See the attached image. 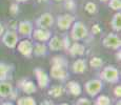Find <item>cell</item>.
Returning <instances> with one entry per match:
<instances>
[{
  "label": "cell",
  "instance_id": "obj_1",
  "mask_svg": "<svg viewBox=\"0 0 121 105\" xmlns=\"http://www.w3.org/2000/svg\"><path fill=\"white\" fill-rule=\"evenodd\" d=\"M100 77L103 81L108 83H117L119 81V71L114 65H108L102 69Z\"/></svg>",
  "mask_w": 121,
  "mask_h": 105
},
{
  "label": "cell",
  "instance_id": "obj_2",
  "mask_svg": "<svg viewBox=\"0 0 121 105\" xmlns=\"http://www.w3.org/2000/svg\"><path fill=\"white\" fill-rule=\"evenodd\" d=\"M71 36L73 40L75 41H80L83 40L84 38L87 37V29L85 24L81 21L74 22L72 25V31H71Z\"/></svg>",
  "mask_w": 121,
  "mask_h": 105
},
{
  "label": "cell",
  "instance_id": "obj_3",
  "mask_svg": "<svg viewBox=\"0 0 121 105\" xmlns=\"http://www.w3.org/2000/svg\"><path fill=\"white\" fill-rule=\"evenodd\" d=\"M102 87H103L102 81L99 80V79L90 80V81H87L84 85L85 92H86L87 95L91 96V97H96V96L102 90Z\"/></svg>",
  "mask_w": 121,
  "mask_h": 105
},
{
  "label": "cell",
  "instance_id": "obj_4",
  "mask_svg": "<svg viewBox=\"0 0 121 105\" xmlns=\"http://www.w3.org/2000/svg\"><path fill=\"white\" fill-rule=\"evenodd\" d=\"M74 22H75V17L69 14H62L57 18V26L61 31H66L71 29Z\"/></svg>",
  "mask_w": 121,
  "mask_h": 105
},
{
  "label": "cell",
  "instance_id": "obj_5",
  "mask_svg": "<svg viewBox=\"0 0 121 105\" xmlns=\"http://www.w3.org/2000/svg\"><path fill=\"white\" fill-rule=\"evenodd\" d=\"M102 44L104 47L110 50H119L121 46V40L116 34H108L103 38Z\"/></svg>",
  "mask_w": 121,
  "mask_h": 105
},
{
  "label": "cell",
  "instance_id": "obj_6",
  "mask_svg": "<svg viewBox=\"0 0 121 105\" xmlns=\"http://www.w3.org/2000/svg\"><path fill=\"white\" fill-rule=\"evenodd\" d=\"M2 42L9 48H15L18 43V35L14 31H8L2 35Z\"/></svg>",
  "mask_w": 121,
  "mask_h": 105
},
{
  "label": "cell",
  "instance_id": "obj_7",
  "mask_svg": "<svg viewBox=\"0 0 121 105\" xmlns=\"http://www.w3.org/2000/svg\"><path fill=\"white\" fill-rule=\"evenodd\" d=\"M50 75L53 79H56V80H65L69 77L66 67L61 66V65H56V64H52Z\"/></svg>",
  "mask_w": 121,
  "mask_h": 105
},
{
  "label": "cell",
  "instance_id": "obj_8",
  "mask_svg": "<svg viewBox=\"0 0 121 105\" xmlns=\"http://www.w3.org/2000/svg\"><path fill=\"white\" fill-rule=\"evenodd\" d=\"M53 23H54V16L51 13H44L36 20V25L38 29H48L52 26Z\"/></svg>",
  "mask_w": 121,
  "mask_h": 105
},
{
  "label": "cell",
  "instance_id": "obj_9",
  "mask_svg": "<svg viewBox=\"0 0 121 105\" xmlns=\"http://www.w3.org/2000/svg\"><path fill=\"white\" fill-rule=\"evenodd\" d=\"M34 75L36 76L37 83L40 88H46L50 84V77L41 68H35L34 69Z\"/></svg>",
  "mask_w": 121,
  "mask_h": 105
},
{
  "label": "cell",
  "instance_id": "obj_10",
  "mask_svg": "<svg viewBox=\"0 0 121 105\" xmlns=\"http://www.w3.org/2000/svg\"><path fill=\"white\" fill-rule=\"evenodd\" d=\"M18 87L22 90L24 94L26 95H32L37 92V86L33 81L26 80V79H22L18 82Z\"/></svg>",
  "mask_w": 121,
  "mask_h": 105
},
{
  "label": "cell",
  "instance_id": "obj_11",
  "mask_svg": "<svg viewBox=\"0 0 121 105\" xmlns=\"http://www.w3.org/2000/svg\"><path fill=\"white\" fill-rule=\"evenodd\" d=\"M18 44V52L21 54L24 57L30 58L32 55H33V43H32L30 40H22L20 41Z\"/></svg>",
  "mask_w": 121,
  "mask_h": 105
},
{
  "label": "cell",
  "instance_id": "obj_12",
  "mask_svg": "<svg viewBox=\"0 0 121 105\" xmlns=\"http://www.w3.org/2000/svg\"><path fill=\"white\" fill-rule=\"evenodd\" d=\"M51 36H52L51 32L48 31V29H37L32 33V37H33L35 40H37L39 42L48 41L51 38Z\"/></svg>",
  "mask_w": 121,
  "mask_h": 105
},
{
  "label": "cell",
  "instance_id": "obj_13",
  "mask_svg": "<svg viewBox=\"0 0 121 105\" xmlns=\"http://www.w3.org/2000/svg\"><path fill=\"white\" fill-rule=\"evenodd\" d=\"M33 23L31 21H21L18 24V32L19 34H21L22 36H26V37H31L32 33H33Z\"/></svg>",
  "mask_w": 121,
  "mask_h": 105
},
{
  "label": "cell",
  "instance_id": "obj_14",
  "mask_svg": "<svg viewBox=\"0 0 121 105\" xmlns=\"http://www.w3.org/2000/svg\"><path fill=\"white\" fill-rule=\"evenodd\" d=\"M13 94V85L9 81H0V97L8 98Z\"/></svg>",
  "mask_w": 121,
  "mask_h": 105
},
{
  "label": "cell",
  "instance_id": "obj_15",
  "mask_svg": "<svg viewBox=\"0 0 121 105\" xmlns=\"http://www.w3.org/2000/svg\"><path fill=\"white\" fill-rule=\"evenodd\" d=\"M66 92L69 94H71L72 96H80L81 92H82V88H81L80 84H79L77 81H69L66 84Z\"/></svg>",
  "mask_w": 121,
  "mask_h": 105
},
{
  "label": "cell",
  "instance_id": "obj_16",
  "mask_svg": "<svg viewBox=\"0 0 121 105\" xmlns=\"http://www.w3.org/2000/svg\"><path fill=\"white\" fill-rule=\"evenodd\" d=\"M48 47L53 52L63 50V40L61 38H59L58 36L51 37L50 40H48Z\"/></svg>",
  "mask_w": 121,
  "mask_h": 105
},
{
  "label": "cell",
  "instance_id": "obj_17",
  "mask_svg": "<svg viewBox=\"0 0 121 105\" xmlns=\"http://www.w3.org/2000/svg\"><path fill=\"white\" fill-rule=\"evenodd\" d=\"M85 52V47L83 44L79 43V42H75L74 44H72L69 48V53L71 56L76 57V56H82Z\"/></svg>",
  "mask_w": 121,
  "mask_h": 105
},
{
  "label": "cell",
  "instance_id": "obj_18",
  "mask_svg": "<svg viewBox=\"0 0 121 105\" xmlns=\"http://www.w3.org/2000/svg\"><path fill=\"white\" fill-rule=\"evenodd\" d=\"M72 69L75 74H83L86 71V62L83 59H78L72 65Z\"/></svg>",
  "mask_w": 121,
  "mask_h": 105
},
{
  "label": "cell",
  "instance_id": "obj_19",
  "mask_svg": "<svg viewBox=\"0 0 121 105\" xmlns=\"http://www.w3.org/2000/svg\"><path fill=\"white\" fill-rule=\"evenodd\" d=\"M48 52V47L44 43H36L33 45V54L37 57H41V56H45Z\"/></svg>",
  "mask_w": 121,
  "mask_h": 105
},
{
  "label": "cell",
  "instance_id": "obj_20",
  "mask_svg": "<svg viewBox=\"0 0 121 105\" xmlns=\"http://www.w3.org/2000/svg\"><path fill=\"white\" fill-rule=\"evenodd\" d=\"M111 26L115 32L121 31V14H120V12H117V13L113 16L112 21H111Z\"/></svg>",
  "mask_w": 121,
  "mask_h": 105
},
{
  "label": "cell",
  "instance_id": "obj_21",
  "mask_svg": "<svg viewBox=\"0 0 121 105\" xmlns=\"http://www.w3.org/2000/svg\"><path fill=\"white\" fill-rule=\"evenodd\" d=\"M12 67L9 64L0 62V81H5L9 77V74L11 73Z\"/></svg>",
  "mask_w": 121,
  "mask_h": 105
},
{
  "label": "cell",
  "instance_id": "obj_22",
  "mask_svg": "<svg viewBox=\"0 0 121 105\" xmlns=\"http://www.w3.org/2000/svg\"><path fill=\"white\" fill-rule=\"evenodd\" d=\"M64 92V88L60 85H55V86H52V88L48 89V96L53 98H59L63 95Z\"/></svg>",
  "mask_w": 121,
  "mask_h": 105
},
{
  "label": "cell",
  "instance_id": "obj_23",
  "mask_svg": "<svg viewBox=\"0 0 121 105\" xmlns=\"http://www.w3.org/2000/svg\"><path fill=\"white\" fill-rule=\"evenodd\" d=\"M17 105H37V103L33 97L25 96V97H21L17 100Z\"/></svg>",
  "mask_w": 121,
  "mask_h": 105
},
{
  "label": "cell",
  "instance_id": "obj_24",
  "mask_svg": "<svg viewBox=\"0 0 121 105\" xmlns=\"http://www.w3.org/2000/svg\"><path fill=\"white\" fill-rule=\"evenodd\" d=\"M103 64H104V62H103V60L101 59V58H99V57H93L92 59H91V61H90V65H91V67H93V68H100V67H102L103 66Z\"/></svg>",
  "mask_w": 121,
  "mask_h": 105
},
{
  "label": "cell",
  "instance_id": "obj_25",
  "mask_svg": "<svg viewBox=\"0 0 121 105\" xmlns=\"http://www.w3.org/2000/svg\"><path fill=\"white\" fill-rule=\"evenodd\" d=\"M52 64H56V65H61V66H64V67H67V61L64 57L62 56H56L52 59L51 61Z\"/></svg>",
  "mask_w": 121,
  "mask_h": 105
},
{
  "label": "cell",
  "instance_id": "obj_26",
  "mask_svg": "<svg viewBox=\"0 0 121 105\" xmlns=\"http://www.w3.org/2000/svg\"><path fill=\"white\" fill-rule=\"evenodd\" d=\"M95 105H111V100L108 96L105 95H100L96 99Z\"/></svg>",
  "mask_w": 121,
  "mask_h": 105
},
{
  "label": "cell",
  "instance_id": "obj_27",
  "mask_svg": "<svg viewBox=\"0 0 121 105\" xmlns=\"http://www.w3.org/2000/svg\"><path fill=\"white\" fill-rule=\"evenodd\" d=\"M108 6H110V8H112V10L120 12L121 1L120 0H108Z\"/></svg>",
  "mask_w": 121,
  "mask_h": 105
},
{
  "label": "cell",
  "instance_id": "obj_28",
  "mask_svg": "<svg viewBox=\"0 0 121 105\" xmlns=\"http://www.w3.org/2000/svg\"><path fill=\"white\" fill-rule=\"evenodd\" d=\"M84 10L86 11L88 14H95V13H97V5L94 3V2L90 1L85 4Z\"/></svg>",
  "mask_w": 121,
  "mask_h": 105
},
{
  "label": "cell",
  "instance_id": "obj_29",
  "mask_svg": "<svg viewBox=\"0 0 121 105\" xmlns=\"http://www.w3.org/2000/svg\"><path fill=\"white\" fill-rule=\"evenodd\" d=\"M76 105H92V102L88 99H86V98H80L76 102Z\"/></svg>",
  "mask_w": 121,
  "mask_h": 105
},
{
  "label": "cell",
  "instance_id": "obj_30",
  "mask_svg": "<svg viewBox=\"0 0 121 105\" xmlns=\"http://www.w3.org/2000/svg\"><path fill=\"white\" fill-rule=\"evenodd\" d=\"M92 33L94 35H98L101 33V27H100L99 24H94L92 27Z\"/></svg>",
  "mask_w": 121,
  "mask_h": 105
},
{
  "label": "cell",
  "instance_id": "obj_31",
  "mask_svg": "<svg viewBox=\"0 0 121 105\" xmlns=\"http://www.w3.org/2000/svg\"><path fill=\"white\" fill-rule=\"evenodd\" d=\"M10 12H11L12 15H16V14L19 12V8H18L17 4H12L11 8H10Z\"/></svg>",
  "mask_w": 121,
  "mask_h": 105
},
{
  "label": "cell",
  "instance_id": "obj_32",
  "mask_svg": "<svg viewBox=\"0 0 121 105\" xmlns=\"http://www.w3.org/2000/svg\"><path fill=\"white\" fill-rule=\"evenodd\" d=\"M114 95H115V97H117V98L121 97V86L120 85H117L115 88H114Z\"/></svg>",
  "mask_w": 121,
  "mask_h": 105
},
{
  "label": "cell",
  "instance_id": "obj_33",
  "mask_svg": "<svg viewBox=\"0 0 121 105\" xmlns=\"http://www.w3.org/2000/svg\"><path fill=\"white\" fill-rule=\"evenodd\" d=\"M65 6L67 8V10H74V8H75V3H74L73 0H66Z\"/></svg>",
  "mask_w": 121,
  "mask_h": 105
},
{
  "label": "cell",
  "instance_id": "obj_34",
  "mask_svg": "<svg viewBox=\"0 0 121 105\" xmlns=\"http://www.w3.org/2000/svg\"><path fill=\"white\" fill-rule=\"evenodd\" d=\"M40 105H55V103L53 101H51V100H43L42 102L40 103Z\"/></svg>",
  "mask_w": 121,
  "mask_h": 105
},
{
  "label": "cell",
  "instance_id": "obj_35",
  "mask_svg": "<svg viewBox=\"0 0 121 105\" xmlns=\"http://www.w3.org/2000/svg\"><path fill=\"white\" fill-rule=\"evenodd\" d=\"M3 33H4V26L1 24V23H0V37L3 35Z\"/></svg>",
  "mask_w": 121,
  "mask_h": 105
},
{
  "label": "cell",
  "instance_id": "obj_36",
  "mask_svg": "<svg viewBox=\"0 0 121 105\" xmlns=\"http://www.w3.org/2000/svg\"><path fill=\"white\" fill-rule=\"evenodd\" d=\"M2 105H14L12 102H4V103H2Z\"/></svg>",
  "mask_w": 121,
  "mask_h": 105
},
{
  "label": "cell",
  "instance_id": "obj_37",
  "mask_svg": "<svg viewBox=\"0 0 121 105\" xmlns=\"http://www.w3.org/2000/svg\"><path fill=\"white\" fill-rule=\"evenodd\" d=\"M17 2H25V1H29V0H16Z\"/></svg>",
  "mask_w": 121,
  "mask_h": 105
},
{
  "label": "cell",
  "instance_id": "obj_38",
  "mask_svg": "<svg viewBox=\"0 0 121 105\" xmlns=\"http://www.w3.org/2000/svg\"><path fill=\"white\" fill-rule=\"evenodd\" d=\"M56 2H62V1H65V0H54Z\"/></svg>",
  "mask_w": 121,
  "mask_h": 105
},
{
  "label": "cell",
  "instance_id": "obj_39",
  "mask_svg": "<svg viewBox=\"0 0 121 105\" xmlns=\"http://www.w3.org/2000/svg\"><path fill=\"white\" fill-rule=\"evenodd\" d=\"M99 1H101V2H108V0H99Z\"/></svg>",
  "mask_w": 121,
  "mask_h": 105
},
{
  "label": "cell",
  "instance_id": "obj_40",
  "mask_svg": "<svg viewBox=\"0 0 121 105\" xmlns=\"http://www.w3.org/2000/svg\"><path fill=\"white\" fill-rule=\"evenodd\" d=\"M60 105H69V104H67V103H61Z\"/></svg>",
  "mask_w": 121,
  "mask_h": 105
},
{
  "label": "cell",
  "instance_id": "obj_41",
  "mask_svg": "<svg viewBox=\"0 0 121 105\" xmlns=\"http://www.w3.org/2000/svg\"><path fill=\"white\" fill-rule=\"evenodd\" d=\"M116 105H120V101H118V102H117V104H116Z\"/></svg>",
  "mask_w": 121,
  "mask_h": 105
}]
</instances>
